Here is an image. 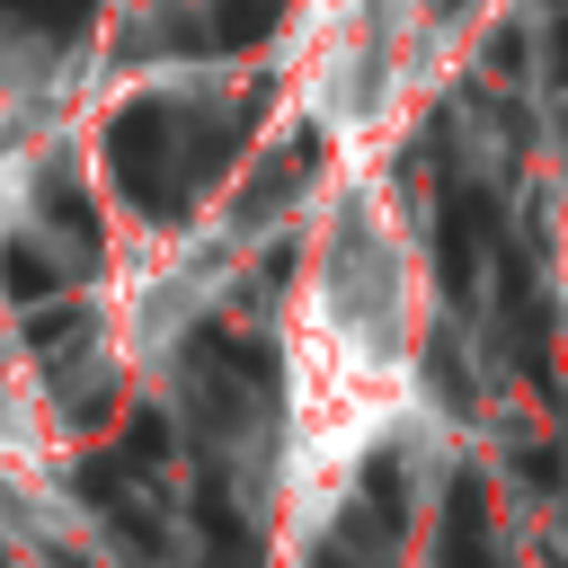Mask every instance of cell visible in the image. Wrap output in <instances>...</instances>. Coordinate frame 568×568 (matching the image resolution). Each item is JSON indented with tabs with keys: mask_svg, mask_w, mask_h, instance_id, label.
<instances>
[{
	"mask_svg": "<svg viewBox=\"0 0 568 568\" xmlns=\"http://www.w3.org/2000/svg\"><path fill=\"white\" fill-rule=\"evenodd\" d=\"M426 53V0H328L320 36H293V80L320 133L364 142Z\"/></svg>",
	"mask_w": 568,
	"mask_h": 568,
	"instance_id": "7a4b0ae2",
	"label": "cell"
},
{
	"mask_svg": "<svg viewBox=\"0 0 568 568\" xmlns=\"http://www.w3.org/2000/svg\"><path fill=\"white\" fill-rule=\"evenodd\" d=\"M18 213H27V160L0 142V248H9V231H18Z\"/></svg>",
	"mask_w": 568,
	"mask_h": 568,
	"instance_id": "3957f363",
	"label": "cell"
},
{
	"mask_svg": "<svg viewBox=\"0 0 568 568\" xmlns=\"http://www.w3.org/2000/svg\"><path fill=\"white\" fill-rule=\"evenodd\" d=\"M559 240H568V222H559Z\"/></svg>",
	"mask_w": 568,
	"mask_h": 568,
	"instance_id": "277c9868",
	"label": "cell"
},
{
	"mask_svg": "<svg viewBox=\"0 0 568 568\" xmlns=\"http://www.w3.org/2000/svg\"><path fill=\"white\" fill-rule=\"evenodd\" d=\"M417 346H426V266L399 195L382 178H355L284 293V506L293 524H328L373 462V444L399 435L417 408Z\"/></svg>",
	"mask_w": 568,
	"mask_h": 568,
	"instance_id": "6da1fadb",
	"label": "cell"
}]
</instances>
